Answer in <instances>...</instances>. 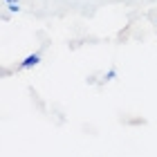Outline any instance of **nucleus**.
<instances>
[{"mask_svg":"<svg viewBox=\"0 0 157 157\" xmlns=\"http://www.w3.org/2000/svg\"><path fill=\"white\" fill-rule=\"evenodd\" d=\"M36 63H38V56L34 54V56H27V59L20 63V67H29V65H36Z\"/></svg>","mask_w":157,"mask_h":157,"instance_id":"1","label":"nucleus"}]
</instances>
